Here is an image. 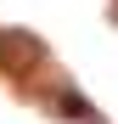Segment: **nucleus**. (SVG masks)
<instances>
[{
  "label": "nucleus",
  "instance_id": "f257e3e1",
  "mask_svg": "<svg viewBox=\"0 0 118 124\" xmlns=\"http://www.w3.org/2000/svg\"><path fill=\"white\" fill-rule=\"evenodd\" d=\"M39 56H45V45H39L34 34H0V68H11V73H28Z\"/></svg>",
  "mask_w": 118,
  "mask_h": 124
}]
</instances>
